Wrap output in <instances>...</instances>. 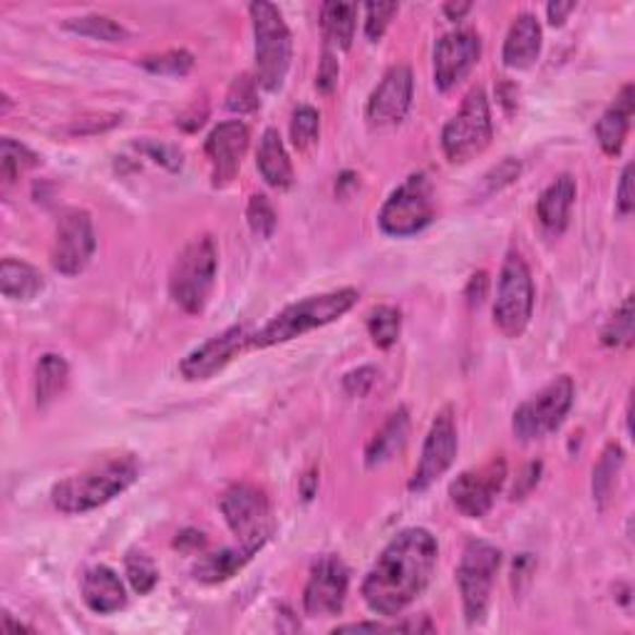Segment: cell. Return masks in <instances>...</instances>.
Instances as JSON below:
<instances>
[{
    "mask_svg": "<svg viewBox=\"0 0 635 635\" xmlns=\"http://www.w3.org/2000/svg\"><path fill=\"white\" fill-rule=\"evenodd\" d=\"M437 539L427 529L400 532L363 581V601L373 613L398 615L425 591L437 566Z\"/></svg>",
    "mask_w": 635,
    "mask_h": 635,
    "instance_id": "6da1fadb",
    "label": "cell"
},
{
    "mask_svg": "<svg viewBox=\"0 0 635 635\" xmlns=\"http://www.w3.org/2000/svg\"><path fill=\"white\" fill-rule=\"evenodd\" d=\"M139 477V464L132 457H114L95 464L73 477L58 481L52 487V504L62 514H85L112 502L122 491H127Z\"/></svg>",
    "mask_w": 635,
    "mask_h": 635,
    "instance_id": "7a4b0ae2",
    "label": "cell"
},
{
    "mask_svg": "<svg viewBox=\"0 0 635 635\" xmlns=\"http://www.w3.org/2000/svg\"><path fill=\"white\" fill-rule=\"evenodd\" d=\"M355 303H357L355 289H338L330 293H320V296H308L293 303L289 308H283L279 316L268 320L258 333L248 338V345L271 347L289 343V340L308 333V330L335 323V320L343 318Z\"/></svg>",
    "mask_w": 635,
    "mask_h": 635,
    "instance_id": "3957f363",
    "label": "cell"
},
{
    "mask_svg": "<svg viewBox=\"0 0 635 635\" xmlns=\"http://www.w3.org/2000/svg\"><path fill=\"white\" fill-rule=\"evenodd\" d=\"M248 13H252L256 38V80L268 93H276L283 87L293 60L291 30L273 3L258 0L248 5Z\"/></svg>",
    "mask_w": 635,
    "mask_h": 635,
    "instance_id": "277c9868",
    "label": "cell"
},
{
    "mask_svg": "<svg viewBox=\"0 0 635 635\" xmlns=\"http://www.w3.org/2000/svg\"><path fill=\"white\" fill-rule=\"evenodd\" d=\"M219 256L211 236H196L176 256L172 276H169V293L179 308L196 316L207 308L213 279H217Z\"/></svg>",
    "mask_w": 635,
    "mask_h": 635,
    "instance_id": "5b68a950",
    "label": "cell"
},
{
    "mask_svg": "<svg viewBox=\"0 0 635 635\" xmlns=\"http://www.w3.org/2000/svg\"><path fill=\"white\" fill-rule=\"evenodd\" d=\"M221 514L227 518L229 529L234 532L239 539V547L248 553H256L266 547L276 532V522L271 514V504L264 489L256 485H241L229 487L219 499Z\"/></svg>",
    "mask_w": 635,
    "mask_h": 635,
    "instance_id": "8992f818",
    "label": "cell"
},
{
    "mask_svg": "<svg viewBox=\"0 0 635 635\" xmlns=\"http://www.w3.org/2000/svg\"><path fill=\"white\" fill-rule=\"evenodd\" d=\"M491 112L487 93L481 87L469 89L460 112L444 124L442 149L452 164H467L469 159L481 155L491 142Z\"/></svg>",
    "mask_w": 635,
    "mask_h": 635,
    "instance_id": "52a82bcc",
    "label": "cell"
},
{
    "mask_svg": "<svg viewBox=\"0 0 635 635\" xmlns=\"http://www.w3.org/2000/svg\"><path fill=\"white\" fill-rule=\"evenodd\" d=\"M435 219L432 184L419 172L407 176L382 204L378 223L388 236H415Z\"/></svg>",
    "mask_w": 635,
    "mask_h": 635,
    "instance_id": "ba28073f",
    "label": "cell"
},
{
    "mask_svg": "<svg viewBox=\"0 0 635 635\" xmlns=\"http://www.w3.org/2000/svg\"><path fill=\"white\" fill-rule=\"evenodd\" d=\"M534 281L526 261L518 254H509L499 273L494 303V323L506 338H522L532 323Z\"/></svg>",
    "mask_w": 635,
    "mask_h": 635,
    "instance_id": "9c48e42d",
    "label": "cell"
},
{
    "mask_svg": "<svg viewBox=\"0 0 635 635\" xmlns=\"http://www.w3.org/2000/svg\"><path fill=\"white\" fill-rule=\"evenodd\" d=\"M502 563V551L487 541H469L457 566V586L467 621L481 623L489 611V596Z\"/></svg>",
    "mask_w": 635,
    "mask_h": 635,
    "instance_id": "30bf717a",
    "label": "cell"
},
{
    "mask_svg": "<svg viewBox=\"0 0 635 635\" xmlns=\"http://www.w3.org/2000/svg\"><path fill=\"white\" fill-rule=\"evenodd\" d=\"M574 380L569 375H561L553 382H549L539 395L526 400L522 407L514 413V435L522 442L541 440L563 425L571 405H574Z\"/></svg>",
    "mask_w": 635,
    "mask_h": 635,
    "instance_id": "8fae6325",
    "label": "cell"
},
{
    "mask_svg": "<svg viewBox=\"0 0 635 635\" xmlns=\"http://www.w3.org/2000/svg\"><path fill=\"white\" fill-rule=\"evenodd\" d=\"M97 239L93 219L85 209H70L60 217L52 241L50 261L52 268L62 276L83 273L87 264L93 261Z\"/></svg>",
    "mask_w": 635,
    "mask_h": 635,
    "instance_id": "7c38bea8",
    "label": "cell"
},
{
    "mask_svg": "<svg viewBox=\"0 0 635 635\" xmlns=\"http://www.w3.org/2000/svg\"><path fill=\"white\" fill-rule=\"evenodd\" d=\"M506 481V462L504 457H491L477 469L462 472L450 485L452 504L460 509L464 516L481 518L485 516L499 491Z\"/></svg>",
    "mask_w": 635,
    "mask_h": 635,
    "instance_id": "4fadbf2b",
    "label": "cell"
},
{
    "mask_svg": "<svg viewBox=\"0 0 635 635\" xmlns=\"http://www.w3.org/2000/svg\"><path fill=\"white\" fill-rule=\"evenodd\" d=\"M347 566L335 553H326L313 563L306 591H303V608L308 615H338L345 606L347 596Z\"/></svg>",
    "mask_w": 635,
    "mask_h": 635,
    "instance_id": "5bb4252c",
    "label": "cell"
},
{
    "mask_svg": "<svg viewBox=\"0 0 635 635\" xmlns=\"http://www.w3.org/2000/svg\"><path fill=\"white\" fill-rule=\"evenodd\" d=\"M457 427H454L452 410L444 407L429 427L423 444V457H419L413 479H410V489L425 491L429 485H435L452 467L454 457H457Z\"/></svg>",
    "mask_w": 635,
    "mask_h": 635,
    "instance_id": "9a60e30c",
    "label": "cell"
},
{
    "mask_svg": "<svg viewBox=\"0 0 635 635\" xmlns=\"http://www.w3.org/2000/svg\"><path fill=\"white\" fill-rule=\"evenodd\" d=\"M481 56V40L474 30H452L442 35L435 48V83L440 89H452L472 73Z\"/></svg>",
    "mask_w": 635,
    "mask_h": 635,
    "instance_id": "2e32d148",
    "label": "cell"
},
{
    "mask_svg": "<svg viewBox=\"0 0 635 635\" xmlns=\"http://www.w3.org/2000/svg\"><path fill=\"white\" fill-rule=\"evenodd\" d=\"M413 70L407 65L390 68L368 100V120L373 127H390L405 120L413 105Z\"/></svg>",
    "mask_w": 635,
    "mask_h": 635,
    "instance_id": "e0dca14e",
    "label": "cell"
},
{
    "mask_svg": "<svg viewBox=\"0 0 635 635\" xmlns=\"http://www.w3.org/2000/svg\"><path fill=\"white\" fill-rule=\"evenodd\" d=\"M244 343H248L246 330L241 326H231L223 330V333L209 338L207 343L194 347V351L179 363V373H182V378L190 382L209 380L219 370L227 368L231 357L239 353V347Z\"/></svg>",
    "mask_w": 635,
    "mask_h": 635,
    "instance_id": "ac0fdd59",
    "label": "cell"
},
{
    "mask_svg": "<svg viewBox=\"0 0 635 635\" xmlns=\"http://www.w3.org/2000/svg\"><path fill=\"white\" fill-rule=\"evenodd\" d=\"M248 149V127L241 120L221 122L213 127L207 139V157L211 164L213 186H227L234 182Z\"/></svg>",
    "mask_w": 635,
    "mask_h": 635,
    "instance_id": "d6986e66",
    "label": "cell"
},
{
    "mask_svg": "<svg viewBox=\"0 0 635 635\" xmlns=\"http://www.w3.org/2000/svg\"><path fill=\"white\" fill-rule=\"evenodd\" d=\"M83 601L93 613L110 615L127 606V591L110 566H93L83 576Z\"/></svg>",
    "mask_w": 635,
    "mask_h": 635,
    "instance_id": "ffe728a7",
    "label": "cell"
},
{
    "mask_svg": "<svg viewBox=\"0 0 635 635\" xmlns=\"http://www.w3.org/2000/svg\"><path fill=\"white\" fill-rule=\"evenodd\" d=\"M541 23L536 21V15L522 13L516 15V21L509 28V35L504 40V65L512 70H526L532 68L541 56Z\"/></svg>",
    "mask_w": 635,
    "mask_h": 635,
    "instance_id": "44dd1931",
    "label": "cell"
},
{
    "mask_svg": "<svg viewBox=\"0 0 635 635\" xmlns=\"http://www.w3.org/2000/svg\"><path fill=\"white\" fill-rule=\"evenodd\" d=\"M633 107H635L633 85L628 83L621 89V95L615 97V102L601 114V120H598L596 137H598V145H601V149L608 157L621 155L625 137H628V130H631Z\"/></svg>",
    "mask_w": 635,
    "mask_h": 635,
    "instance_id": "7402d4cb",
    "label": "cell"
},
{
    "mask_svg": "<svg viewBox=\"0 0 635 635\" xmlns=\"http://www.w3.org/2000/svg\"><path fill=\"white\" fill-rule=\"evenodd\" d=\"M258 172H261L264 182L273 190H289L293 184V167L289 159V151L283 147V139L279 130L268 127L261 137V145H258L256 155Z\"/></svg>",
    "mask_w": 635,
    "mask_h": 635,
    "instance_id": "603a6c76",
    "label": "cell"
},
{
    "mask_svg": "<svg viewBox=\"0 0 635 635\" xmlns=\"http://www.w3.org/2000/svg\"><path fill=\"white\" fill-rule=\"evenodd\" d=\"M576 202V182L571 174H561L559 179H553L549 184V190L541 194L539 199V221L547 227L553 234L566 229L569 217H571V207Z\"/></svg>",
    "mask_w": 635,
    "mask_h": 635,
    "instance_id": "cb8c5ba5",
    "label": "cell"
},
{
    "mask_svg": "<svg viewBox=\"0 0 635 635\" xmlns=\"http://www.w3.org/2000/svg\"><path fill=\"white\" fill-rule=\"evenodd\" d=\"M407 432H410L407 410L400 407L388 417V423L378 429V435H375L373 442L368 444V452H365V462H368V467L370 469L382 467L384 462L398 457V454L402 452V447H405L407 442Z\"/></svg>",
    "mask_w": 635,
    "mask_h": 635,
    "instance_id": "d4e9b609",
    "label": "cell"
},
{
    "mask_svg": "<svg viewBox=\"0 0 635 635\" xmlns=\"http://www.w3.org/2000/svg\"><path fill=\"white\" fill-rule=\"evenodd\" d=\"M45 289V279L38 268L17 261V258H3L0 264V291L11 301H33Z\"/></svg>",
    "mask_w": 635,
    "mask_h": 635,
    "instance_id": "484cf974",
    "label": "cell"
},
{
    "mask_svg": "<svg viewBox=\"0 0 635 635\" xmlns=\"http://www.w3.org/2000/svg\"><path fill=\"white\" fill-rule=\"evenodd\" d=\"M355 13L351 3H326L320 11V28H323L326 50H347L355 38Z\"/></svg>",
    "mask_w": 635,
    "mask_h": 635,
    "instance_id": "4316f807",
    "label": "cell"
},
{
    "mask_svg": "<svg viewBox=\"0 0 635 635\" xmlns=\"http://www.w3.org/2000/svg\"><path fill=\"white\" fill-rule=\"evenodd\" d=\"M70 380V365L62 355L48 353L40 357L38 368H35V400L38 407H48L56 402L68 388Z\"/></svg>",
    "mask_w": 635,
    "mask_h": 635,
    "instance_id": "83f0119b",
    "label": "cell"
},
{
    "mask_svg": "<svg viewBox=\"0 0 635 635\" xmlns=\"http://www.w3.org/2000/svg\"><path fill=\"white\" fill-rule=\"evenodd\" d=\"M254 553H248L246 549H223L217 553H207L202 557L199 563L194 566V578L204 581V584H221L236 574V571L244 569L246 561H252Z\"/></svg>",
    "mask_w": 635,
    "mask_h": 635,
    "instance_id": "f1b7e54d",
    "label": "cell"
},
{
    "mask_svg": "<svg viewBox=\"0 0 635 635\" xmlns=\"http://www.w3.org/2000/svg\"><path fill=\"white\" fill-rule=\"evenodd\" d=\"M40 164V157L21 142L5 137L0 142V179L5 186L15 184L25 172Z\"/></svg>",
    "mask_w": 635,
    "mask_h": 635,
    "instance_id": "f546056e",
    "label": "cell"
},
{
    "mask_svg": "<svg viewBox=\"0 0 635 635\" xmlns=\"http://www.w3.org/2000/svg\"><path fill=\"white\" fill-rule=\"evenodd\" d=\"M65 28L77 33V35H85V38H95V40H102V42H124L130 38L127 28L107 15L70 17V21H65Z\"/></svg>",
    "mask_w": 635,
    "mask_h": 635,
    "instance_id": "4dcf8cb0",
    "label": "cell"
},
{
    "mask_svg": "<svg viewBox=\"0 0 635 635\" xmlns=\"http://www.w3.org/2000/svg\"><path fill=\"white\" fill-rule=\"evenodd\" d=\"M621 467H623V450L619 444H608L594 469V499L601 509L613 494L615 477H619Z\"/></svg>",
    "mask_w": 635,
    "mask_h": 635,
    "instance_id": "1f68e13d",
    "label": "cell"
},
{
    "mask_svg": "<svg viewBox=\"0 0 635 635\" xmlns=\"http://www.w3.org/2000/svg\"><path fill=\"white\" fill-rule=\"evenodd\" d=\"M402 313L392 306H378L368 318V330L373 343L378 347H392L400 338Z\"/></svg>",
    "mask_w": 635,
    "mask_h": 635,
    "instance_id": "d6a6232c",
    "label": "cell"
},
{
    "mask_svg": "<svg viewBox=\"0 0 635 635\" xmlns=\"http://www.w3.org/2000/svg\"><path fill=\"white\" fill-rule=\"evenodd\" d=\"M139 65L155 75L184 77L194 68V56L186 50H167V52H159V56L142 58Z\"/></svg>",
    "mask_w": 635,
    "mask_h": 635,
    "instance_id": "836d02e7",
    "label": "cell"
},
{
    "mask_svg": "<svg viewBox=\"0 0 635 635\" xmlns=\"http://www.w3.org/2000/svg\"><path fill=\"white\" fill-rule=\"evenodd\" d=\"M318 134H320V114L316 107H308L303 105L298 107L296 112H293V120H291V139L296 149L306 151L318 142Z\"/></svg>",
    "mask_w": 635,
    "mask_h": 635,
    "instance_id": "e575fe53",
    "label": "cell"
},
{
    "mask_svg": "<svg viewBox=\"0 0 635 635\" xmlns=\"http://www.w3.org/2000/svg\"><path fill=\"white\" fill-rule=\"evenodd\" d=\"M124 569H127V578H130L132 588H134V591H137L139 596L149 594L151 588L157 586L159 571H157V566H155V561H151L149 557H145V553L130 551V553H127V559H124Z\"/></svg>",
    "mask_w": 635,
    "mask_h": 635,
    "instance_id": "d590c367",
    "label": "cell"
},
{
    "mask_svg": "<svg viewBox=\"0 0 635 635\" xmlns=\"http://www.w3.org/2000/svg\"><path fill=\"white\" fill-rule=\"evenodd\" d=\"M601 340L608 347L633 343V298H625L623 306L613 313V318L601 330Z\"/></svg>",
    "mask_w": 635,
    "mask_h": 635,
    "instance_id": "8d00e7d4",
    "label": "cell"
},
{
    "mask_svg": "<svg viewBox=\"0 0 635 635\" xmlns=\"http://www.w3.org/2000/svg\"><path fill=\"white\" fill-rule=\"evenodd\" d=\"M258 80H254L248 73L239 75L234 83L229 87V95H227V107L231 112H239V114H248V112H256L261 102H258V89H256Z\"/></svg>",
    "mask_w": 635,
    "mask_h": 635,
    "instance_id": "74e56055",
    "label": "cell"
},
{
    "mask_svg": "<svg viewBox=\"0 0 635 635\" xmlns=\"http://www.w3.org/2000/svg\"><path fill=\"white\" fill-rule=\"evenodd\" d=\"M246 219H248V227H252L254 234L258 239H271L273 231H276V211L271 207V202H268V196L264 194H254L252 202H248V209H246Z\"/></svg>",
    "mask_w": 635,
    "mask_h": 635,
    "instance_id": "f35d334b",
    "label": "cell"
},
{
    "mask_svg": "<svg viewBox=\"0 0 635 635\" xmlns=\"http://www.w3.org/2000/svg\"><path fill=\"white\" fill-rule=\"evenodd\" d=\"M400 5L398 3H368L365 5V33H368V38L373 42H378L384 30H388V25L392 17L398 15Z\"/></svg>",
    "mask_w": 635,
    "mask_h": 635,
    "instance_id": "ab89813d",
    "label": "cell"
},
{
    "mask_svg": "<svg viewBox=\"0 0 635 635\" xmlns=\"http://www.w3.org/2000/svg\"><path fill=\"white\" fill-rule=\"evenodd\" d=\"M145 155H149L151 159H155L157 164H162L167 169H172V172H176V169H182L184 164V155H182V149H176L172 145H162V142H142V145H137Z\"/></svg>",
    "mask_w": 635,
    "mask_h": 635,
    "instance_id": "60d3db41",
    "label": "cell"
},
{
    "mask_svg": "<svg viewBox=\"0 0 635 635\" xmlns=\"http://www.w3.org/2000/svg\"><path fill=\"white\" fill-rule=\"evenodd\" d=\"M375 368H357L353 373H347L345 375V390H347V395H353V398H363V395H368V390L373 388V382H375Z\"/></svg>",
    "mask_w": 635,
    "mask_h": 635,
    "instance_id": "b9f144b4",
    "label": "cell"
},
{
    "mask_svg": "<svg viewBox=\"0 0 635 635\" xmlns=\"http://www.w3.org/2000/svg\"><path fill=\"white\" fill-rule=\"evenodd\" d=\"M338 75H340V65L335 60V52L323 50V60H320V70L316 80L318 89H323V93H333V87L338 85Z\"/></svg>",
    "mask_w": 635,
    "mask_h": 635,
    "instance_id": "7bdbcfd3",
    "label": "cell"
},
{
    "mask_svg": "<svg viewBox=\"0 0 635 635\" xmlns=\"http://www.w3.org/2000/svg\"><path fill=\"white\" fill-rule=\"evenodd\" d=\"M518 172H522V164L516 162V159H504L502 164H499L497 169H491V172L487 174V184H489V192H499L502 186L506 184H512L514 179L518 176Z\"/></svg>",
    "mask_w": 635,
    "mask_h": 635,
    "instance_id": "ee69618b",
    "label": "cell"
},
{
    "mask_svg": "<svg viewBox=\"0 0 635 635\" xmlns=\"http://www.w3.org/2000/svg\"><path fill=\"white\" fill-rule=\"evenodd\" d=\"M619 211L623 213H631L633 211V204H635V196H633V164H625L623 174H621V184H619Z\"/></svg>",
    "mask_w": 635,
    "mask_h": 635,
    "instance_id": "f6af8a7d",
    "label": "cell"
},
{
    "mask_svg": "<svg viewBox=\"0 0 635 635\" xmlns=\"http://www.w3.org/2000/svg\"><path fill=\"white\" fill-rule=\"evenodd\" d=\"M120 122H122V118H118V114H110V118H89V120H80L77 124H73L70 132L73 134H97V132L114 127V124H120Z\"/></svg>",
    "mask_w": 635,
    "mask_h": 635,
    "instance_id": "bcb514c9",
    "label": "cell"
},
{
    "mask_svg": "<svg viewBox=\"0 0 635 635\" xmlns=\"http://www.w3.org/2000/svg\"><path fill=\"white\" fill-rule=\"evenodd\" d=\"M487 285H489V281H487V273H485V271H479V273H474V276H472L469 289H467V298H469L472 306H479V303L485 301V296H487Z\"/></svg>",
    "mask_w": 635,
    "mask_h": 635,
    "instance_id": "7dc6e473",
    "label": "cell"
},
{
    "mask_svg": "<svg viewBox=\"0 0 635 635\" xmlns=\"http://www.w3.org/2000/svg\"><path fill=\"white\" fill-rule=\"evenodd\" d=\"M207 547V539H204L202 532H194V529H186L176 536V549L182 551H199Z\"/></svg>",
    "mask_w": 635,
    "mask_h": 635,
    "instance_id": "c3c4849f",
    "label": "cell"
},
{
    "mask_svg": "<svg viewBox=\"0 0 635 635\" xmlns=\"http://www.w3.org/2000/svg\"><path fill=\"white\" fill-rule=\"evenodd\" d=\"M363 631L384 633V631H392V628H388V625H382V623H345V625H338L333 633H363Z\"/></svg>",
    "mask_w": 635,
    "mask_h": 635,
    "instance_id": "681fc988",
    "label": "cell"
},
{
    "mask_svg": "<svg viewBox=\"0 0 635 635\" xmlns=\"http://www.w3.org/2000/svg\"><path fill=\"white\" fill-rule=\"evenodd\" d=\"M547 11H549V23L551 25H561L569 17V13L576 11V3H559V0H557V3H551Z\"/></svg>",
    "mask_w": 635,
    "mask_h": 635,
    "instance_id": "f907efd6",
    "label": "cell"
},
{
    "mask_svg": "<svg viewBox=\"0 0 635 635\" xmlns=\"http://www.w3.org/2000/svg\"><path fill=\"white\" fill-rule=\"evenodd\" d=\"M472 11L469 3H447L444 5V15L450 17V21H462L464 15Z\"/></svg>",
    "mask_w": 635,
    "mask_h": 635,
    "instance_id": "816d5d0a",
    "label": "cell"
},
{
    "mask_svg": "<svg viewBox=\"0 0 635 635\" xmlns=\"http://www.w3.org/2000/svg\"><path fill=\"white\" fill-rule=\"evenodd\" d=\"M3 623H5V628H8V631H30V628H25L23 623H13V619H11V615H8V613L3 615Z\"/></svg>",
    "mask_w": 635,
    "mask_h": 635,
    "instance_id": "f5cc1de1",
    "label": "cell"
}]
</instances>
